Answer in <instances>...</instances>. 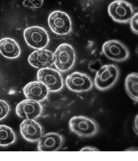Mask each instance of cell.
Here are the masks:
<instances>
[{"instance_id":"1","label":"cell","mask_w":138,"mask_h":161,"mask_svg":"<svg viewBox=\"0 0 138 161\" xmlns=\"http://www.w3.org/2000/svg\"><path fill=\"white\" fill-rule=\"evenodd\" d=\"M71 131L79 136L90 137L97 134L99 126L93 119L84 116L71 118L69 123Z\"/></svg>"},{"instance_id":"2","label":"cell","mask_w":138,"mask_h":161,"mask_svg":"<svg viewBox=\"0 0 138 161\" xmlns=\"http://www.w3.org/2000/svg\"><path fill=\"white\" fill-rule=\"evenodd\" d=\"M119 73V69L116 65H104L96 73L94 81L95 87L100 91L109 89L118 80Z\"/></svg>"},{"instance_id":"3","label":"cell","mask_w":138,"mask_h":161,"mask_svg":"<svg viewBox=\"0 0 138 161\" xmlns=\"http://www.w3.org/2000/svg\"><path fill=\"white\" fill-rule=\"evenodd\" d=\"M54 64L61 72L67 71L72 68L75 61V53L74 48L70 44H60L54 53Z\"/></svg>"},{"instance_id":"4","label":"cell","mask_w":138,"mask_h":161,"mask_svg":"<svg viewBox=\"0 0 138 161\" xmlns=\"http://www.w3.org/2000/svg\"><path fill=\"white\" fill-rule=\"evenodd\" d=\"M108 13L113 20L119 23L130 21L134 14L132 5L125 0H115L108 7Z\"/></svg>"},{"instance_id":"5","label":"cell","mask_w":138,"mask_h":161,"mask_svg":"<svg viewBox=\"0 0 138 161\" xmlns=\"http://www.w3.org/2000/svg\"><path fill=\"white\" fill-rule=\"evenodd\" d=\"M37 78L38 81L46 86L49 91L56 92L63 87V77L55 69L49 68L40 69L37 72Z\"/></svg>"},{"instance_id":"6","label":"cell","mask_w":138,"mask_h":161,"mask_svg":"<svg viewBox=\"0 0 138 161\" xmlns=\"http://www.w3.org/2000/svg\"><path fill=\"white\" fill-rule=\"evenodd\" d=\"M24 37L28 45L35 49H42L48 45L49 39L48 33L43 28L32 26L26 28Z\"/></svg>"},{"instance_id":"7","label":"cell","mask_w":138,"mask_h":161,"mask_svg":"<svg viewBox=\"0 0 138 161\" xmlns=\"http://www.w3.org/2000/svg\"><path fill=\"white\" fill-rule=\"evenodd\" d=\"M48 22L51 30L59 35L69 34L71 30V19L65 12L60 11H54L49 14Z\"/></svg>"},{"instance_id":"8","label":"cell","mask_w":138,"mask_h":161,"mask_svg":"<svg viewBox=\"0 0 138 161\" xmlns=\"http://www.w3.org/2000/svg\"><path fill=\"white\" fill-rule=\"evenodd\" d=\"M102 52L108 59L116 62L126 60L130 55L129 51L125 44L115 40L105 42L102 47Z\"/></svg>"},{"instance_id":"9","label":"cell","mask_w":138,"mask_h":161,"mask_svg":"<svg viewBox=\"0 0 138 161\" xmlns=\"http://www.w3.org/2000/svg\"><path fill=\"white\" fill-rule=\"evenodd\" d=\"M66 86L70 91L76 92L89 91L93 87V82L87 75L79 72H74L66 78Z\"/></svg>"},{"instance_id":"10","label":"cell","mask_w":138,"mask_h":161,"mask_svg":"<svg viewBox=\"0 0 138 161\" xmlns=\"http://www.w3.org/2000/svg\"><path fill=\"white\" fill-rule=\"evenodd\" d=\"M16 111V114L20 117L34 119L41 115L42 107L38 101L27 98L18 104Z\"/></svg>"},{"instance_id":"11","label":"cell","mask_w":138,"mask_h":161,"mask_svg":"<svg viewBox=\"0 0 138 161\" xmlns=\"http://www.w3.org/2000/svg\"><path fill=\"white\" fill-rule=\"evenodd\" d=\"M54 54L48 50L38 49L34 51L28 57L29 63L34 68L41 69L49 68L54 63Z\"/></svg>"},{"instance_id":"12","label":"cell","mask_w":138,"mask_h":161,"mask_svg":"<svg viewBox=\"0 0 138 161\" xmlns=\"http://www.w3.org/2000/svg\"><path fill=\"white\" fill-rule=\"evenodd\" d=\"M20 130L23 138L30 142L38 141L42 136V128L34 119H25L20 125Z\"/></svg>"},{"instance_id":"13","label":"cell","mask_w":138,"mask_h":161,"mask_svg":"<svg viewBox=\"0 0 138 161\" xmlns=\"http://www.w3.org/2000/svg\"><path fill=\"white\" fill-rule=\"evenodd\" d=\"M38 150L40 151H55L61 147L64 138L60 134L49 133L44 135L38 140Z\"/></svg>"},{"instance_id":"14","label":"cell","mask_w":138,"mask_h":161,"mask_svg":"<svg viewBox=\"0 0 138 161\" xmlns=\"http://www.w3.org/2000/svg\"><path fill=\"white\" fill-rule=\"evenodd\" d=\"M49 92L46 86L38 81L30 82L23 89V92L26 97L38 102L45 99Z\"/></svg>"},{"instance_id":"15","label":"cell","mask_w":138,"mask_h":161,"mask_svg":"<svg viewBox=\"0 0 138 161\" xmlns=\"http://www.w3.org/2000/svg\"><path fill=\"white\" fill-rule=\"evenodd\" d=\"M0 53L6 58H17L20 54V47L13 39L5 37L0 40Z\"/></svg>"},{"instance_id":"16","label":"cell","mask_w":138,"mask_h":161,"mask_svg":"<svg viewBox=\"0 0 138 161\" xmlns=\"http://www.w3.org/2000/svg\"><path fill=\"white\" fill-rule=\"evenodd\" d=\"M125 87L130 97L135 102H138V75L132 73L128 75L125 79Z\"/></svg>"},{"instance_id":"17","label":"cell","mask_w":138,"mask_h":161,"mask_svg":"<svg viewBox=\"0 0 138 161\" xmlns=\"http://www.w3.org/2000/svg\"><path fill=\"white\" fill-rule=\"evenodd\" d=\"M16 136L13 130L5 125H0V146H7L13 143Z\"/></svg>"},{"instance_id":"18","label":"cell","mask_w":138,"mask_h":161,"mask_svg":"<svg viewBox=\"0 0 138 161\" xmlns=\"http://www.w3.org/2000/svg\"><path fill=\"white\" fill-rule=\"evenodd\" d=\"M43 2L44 0H23V4L24 7L33 10L41 8Z\"/></svg>"},{"instance_id":"19","label":"cell","mask_w":138,"mask_h":161,"mask_svg":"<svg viewBox=\"0 0 138 161\" xmlns=\"http://www.w3.org/2000/svg\"><path fill=\"white\" fill-rule=\"evenodd\" d=\"M10 110L8 103L4 100L0 99V120L6 117Z\"/></svg>"},{"instance_id":"20","label":"cell","mask_w":138,"mask_h":161,"mask_svg":"<svg viewBox=\"0 0 138 161\" xmlns=\"http://www.w3.org/2000/svg\"><path fill=\"white\" fill-rule=\"evenodd\" d=\"M138 12H136L134 14L130 21V27L132 31L135 34H138Z\"/></svg>"},{"instance_id":"21","label":"cell","mask_w":138,"mask_h":161,"mask_svg":"<svg viewBox=\"0 0 138 161\" xmlns=\"http://www.w3.org/2000/svg\"><path fill=\"white\" fill-rule=\"evenodd\" d=\"M80 151H99L97 148L92 147H86L81 148Z\"/></svg>"},{"instance_id":"22","label":"cell","mask_w":138,"mask_h":161,"mask_svg":"<svg viewBox=\"0 0 138 161\" xmlns=\"http://www.w3.org/2000/svg\"><path fill=\"white\" fill-rule=\"evenodd\" d=\"M133 129L135 134L138 135V115H136L135 119L133 125Z\"/></svg>"},{"instance_id":"23","label":"cell","mask_w":138,"mask_h":161,"mask_svg":"<svg viewBox=\"0 0 138 161\" xmlns=\"http://www.w3.org/2000/svg\"><path fill=\"white\" fill-rule=\"evenodd\" d=\"M136 148H130V149H128V150H125V151H137L138 149L136 148Z\"/></svg>"}]
</instances>
